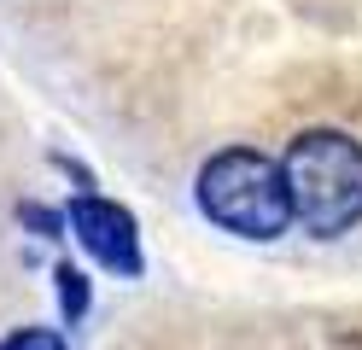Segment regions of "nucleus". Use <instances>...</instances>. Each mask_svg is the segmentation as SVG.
Instances as JSON below:
<instances>
[{"label":"nucleus","instance_id":"5","mask_svg":"<svg viewBox=\"0 0 362 350\" xmlns=\"http://www.w3.org/2000/svg\"><path fill=\"white\" fill-rule=\"evenodd\" d=\"M18 222H24L30 233H35V240H64V233H71V228H64V210H53V204H35V199H24V204H18Z\"/></svg>","mask_w":362,"mask_h":350},{"label":"nucleus","instance_id":"4","mask_svg":"<svg viewBox=\"0 0 362 350\" xmlns=\"http://www.w3.org/2000/svg\"><path fill=\"white\" fill-rule=\"evenodd\" d=\"M53 286H59V310H64V327H76L88 315V303H94V292H88V274L76 263H53Z\"/></svg>","mask_w":362,"mask_h":350},{"label":"nucleus","instance_id":"6","mask_svg":"<svg viewBox=\"0 0 362 350\" xmlns=\"http://www.w3.org/2000/svg\"><path fill=\"white\" fill-rule=\"evenodd\" d=\"M0 350H71V344H64L59 327H12L0 339Z\"/></svg>","mask_w":362,"mask_h":350},{"label":"nucleus","instance_id":"1","mask_svg":"<svg viewBox=\"0 0 362 350\" xmlns=\"http://www.w3.org/2000/svg\"><path fill=\"white\" fill-rule=\"evenodd\" d=\"M292 222L315 240H339L362 222V140L345 129H304L281 158Z\"/></svg>","mask_w":362,"mask_h":350},{"label":"nucleus","instance_id":"3","mask_svg":"<svg viewBox=\"0 0 362 350\" xmlns=\"http://www.w3.org/2000/svg\"><path fill=\"white\" fill-rule=\"evenodd\" d=\"M64 228L76 233V245L94 257L105 274H117V280H141L146 274L141 228H134L129 204L105 199V193H76L71 204H64Z\"/></svg>","mask_w":362,"mask_h":350},{"label":"nucleus","instance_id":"2","mask_svg":"<svg viewBox=\"0 0 362 350\" xmlns=\"http://www.w3.org/2000/svg\"><path fill=\"white\" fill-rule=\"evenodd\" d=\"M193 199L205 210V222L240 240H281L292 228V204H286V181H281V158H269L257 146H222L199 163Z\"/></svg>","mask_w":362,"mask_h":350}]
</instances>
